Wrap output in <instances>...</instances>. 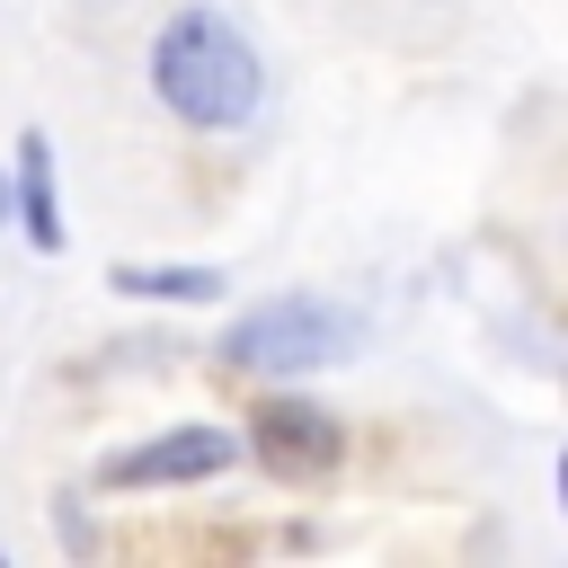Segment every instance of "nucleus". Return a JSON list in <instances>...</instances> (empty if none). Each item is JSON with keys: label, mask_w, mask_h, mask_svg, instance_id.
<instances>
[{"label": "nucleus", "mask_w": 568, "mask_h": 568, "mask_svg": "<svg viewBox=\"0 0 568 568\" xmlns=\"http://www.w3.org/2000/svg\"><path fill=\"white\" fill-rule=\"evenodd\" d=\"M151 89H160V106H169L178 124H195V133H231V124L257 115L266 71H257V53H248V36H240L231 18H213V9H178L169 36L151 44Z\"/></svg>", "instance_id": "f257e3e1"}, {"label": "nucleus", "mask_w": 568, "mask_h": 568, "mask_svg": "<svg viewBox=\"0 0 568 568\" xmlns=\"http://www.w3.org/2000/svg\"><path fill=\"white\" fill-rule=\"evenodd\" d=\"M355 346V311L346 302H320V293H284V302H257L248 320H231L222 355L248 364V373H311V364H337Z\"/></svg>", "instance_id": "f03ea898"}, {"label": "nucleus", "mask_w": 568, "mask_h": 568, "mask_svg": "<svg viewBox=\"0 0 568 568\" xmlns=\"http://www.w3.org/2000/svg\"><path fill=\"white\" fill-rule=\"evenodd\" d=\"M231 462H240V435H222V426H169V435L115 453L106 462V488H178V479H213Z\"/></svg>", "instance_id": "7ed1b4c3"}, {"label": "nucleus", "mask_w": 568, "mask_h": 568, "mask_svg": "<svg viewBox=\"0 0 568 568\" xmlns=\"http://www.w3.org/2000/svg\"><path fill=\"white\" fill-rule=\"evenodd\" d=\"M257 453H266L275 479H320V470H337L346 426L328 408H311V399H266L257 408Z\"/></svg>", "instance_id": "20e7f679"}, {"label": "nucleus", "mask_w": 568, "mask_h": 568, "mask_svg": "<svg viewBox=\"0 0 568 568\" xmlns=\"http://www.w3.org/2000/svg\"><path fill=\"white\" fill-rule=\"evenodd\" d=\"M18 213H27V240H36V248H62V213H53V142H44V133L18 142Z\"/></svg>", "instance_id": "39448f33"}, {"label": "nucleus", "mask_w": 568, "mask_h": 568, "mask_svg": "<svg viewBox=\"0 0 568 568\" xmlns=\"http://www.w3.org/2000/svg\"><path fill=\"white\" fill-rule=\"evenodd\" d=\"M106 284L133 302H222V266H115Z\"/></svg>", "instance_id": "423d86ee"}, {"label": "nucleus", "mask_w": 568, "mask_h": 568, "mask_svg": "<svg viewBox=\"0 0 568 568\" xmlns=\"http://www.w3.org/2000/svg\"><path fill=\"white\" fill-rule=\"evenodd\" d=\"M0 213H9V186H0Z\"/></svg>", "instance_id": "0eeeda50"}]
</instances>
